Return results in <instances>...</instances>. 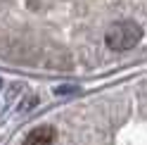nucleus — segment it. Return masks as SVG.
Returning a JSON list of instances; mask_svg holds the SVG:
<instances>
[{"label":"nucleus","instance_id":"2","mask_svg":"<svg viewBox=\"0 0 147 145\" xmlns=\"http://www.w3.org/2000/svg\"><path fill=\"white\" fill-rule=\"evenodd\" d=\"M52 143H55V129L52 126H38L24 140V145H52Z\"/></svg>","mask_w":147,"mask_h":145},{"label":"nucleus","instance_id":"1","mask_svg":"<svg viewBox=\"0 0 147 145\" xmlns=\"http://www.w3.org/2000/svg\"><path fill=\"white\" fill-rule=\"evenodd\" d=\"M107 45L116 52L131 50L133 45H138V41H142V26L138 22H119L107 31Z\"/></svg>","mask_w":147,"mask_h":145}]
</instances>
